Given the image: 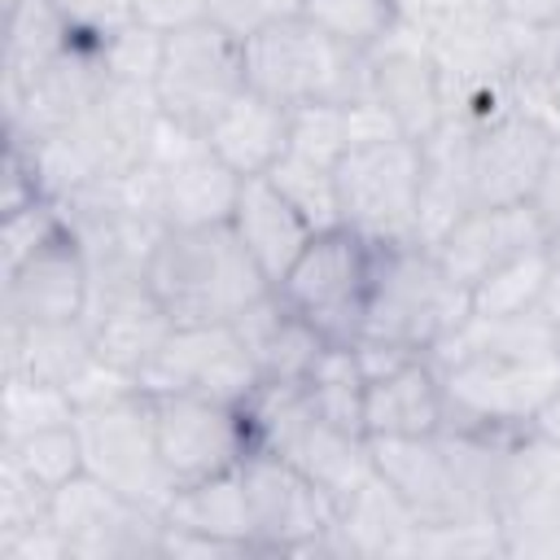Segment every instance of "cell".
Returning <instances> with one entry per match:
<instances>
[{
	"label": "cell",
	"instance_id": "74e56055",
	"mask_svg": "<svg viewBox=\"0 0 560 560\" xmlns=\"http://www.w3.org/2000/svg\"><path fill=\"white\" fill-rule=\"evenodd\" d=\"M411 556H508L494 516H451L416 525Z\"/></svg>",
	"mask_w": 560,
	"mask_h": 560
},
{
	"label": "cell",
	"instance_id": "836d02e7",
	"mask_svg": "<svg viewBox=\"0 0 560 560\" xmlns=\"http://www.w3.org/2000/svg\"><path fill=\"white\" fill-rule=\"evenodd\" d=\"M267 179L293 201V210L315 228V232H328V228H341V210H337V179H332V166H319L302 153H280V162L267 171Z\"/></svg>",
	"mask_w": 560,
	"mask_h": 560
},
{
	"label": "cell",
	"instance_id": "ee69618b",
	"mask_svg": "<svg viewBox=\"0 0 560 560\" xmlns=\"http://www.w3.org/2000/svg\"><path fill=\"white\" fill-rule=\"evenodd\" d=\"M0 560H70L66 556V542L48 521H35L26 529H13V534H0Z\"/></svg>",
	"mask_w": 560,
	"mask_h": 560
},
{
	"label": "cell",
	"instance_id": "ba28073f",
	"mask_svg": "<svg viewBox=\"0 0 560 560\" xmlns=\"http://www.w3.org/2000/svg\"><path fill=\"white\" fill-rule=\"evenodd\" d=\"M245 88V44L210 18L166 35L153 92L171 122L206 131Z\"/></svg>",
	"mask_w": 560,
	"mask_h": 560
},
{
	"label": "cell",
	"instance_id": "277c9868",
	"mask_svg": "<svg viewBox=\"0 0 560 560\" xmlns=\"http://www.w3.org/2000/svg\"><path fill=\"white\" fill-rule=\"evenodd\" d=\"M332 179L341 228L376 249L420 241V140L389 136L350 144L332 166Z\"/></svg>",
	"mask_w": 560,
	"mask_h": 560
},
{
	"label": "cell",
	"instance_id": "7402d4cb",
	"mask_svg": "<svg viewBox=\"0 0 560 560\" xmlns=\"http://www.w3.org/2000/svg\"><path fill=\"white\" fill-rule=\"evenodd\" d=\"M472 140L477 122L455 114H446L420 140V245H438L451 232V223L477 206Z\"/></svg>",
	"mask_w": 560,
	"mask_h": 560
},
{
	"label": "cell",
	"instance_id": "30bf717a",
	"mask_svg": "<svg viewBox=\"0 0 560 560\" xmlns=\"http://www.w3.org/2000/svg\"><path fill=\"white\" fill-rule=\"evenodd\" d=\"M70 560H149L162 556V508H149L92 472L52 490L48 508Z\"/></svg>",
	"mask_w": 560,
	"mask_h": 560
},
{
	"label": "cell",
	"instance_id": "9a60e30c",
	"mask_svg": "<svg viewBox=\"0 0 560 560\" xmlns=\"http://www.w3.org/2000/svg\"><path fill=\"white\" fill-rule=\"evenodd\" d=\"M368 96L389 109L407 140H424L446 118L438 57L407 26V18L368 52Z\"/></svg>",
	"mask_w": 560,
	"mask_h": 560
},
{
	"label": "cell",
	"instance_id": "8fae6325",
	"mask_svg": "<svg viewBox=\"0 0 560 560\" xmlns=\"http://www.w3.org/2000/svg\"><path fill=\"white\" fill-rule=\"evenodd\" d=\"M158 451L175 486L236 472L254 455V429L245 407L201 394H149Z\"/></svg>",
	"mask_w": 560,
	"mask_h": 560
},
{
	"label": "cell",
	"instance_id": "5bb4252c",
	"mask_svg": "<svg viewBox=\"0 0 560 560\" xmlns=\"http://www.w3.org/2000/svg\"><path fill=\"white\" fill-rule=\"evenodd\" d=\"M105 83H109V66H105L101 44L74 39L57 61L31 74L18 96L4 101V136L39 140V136H52L79 122Z\"/></svg>",
	"mask_w": 560,
	"mask_h": 560
},
{
	"label": "cell",
	"instance_id": "c3c4849f",
	"mask_svg": "<svg viewBox=\"0 0 560 560\" xmlns=\"http://www.w3.org/2000/svg\"><path fill=\"white\" fill-rule=\"evenodd\" d=\"M538 311L560 324V236L547 241V284H542V306Z\"/></svg>",
	"mask_w": 560,
	"mask_h": 560
},
{
	"label": "cell",
	"instance_id": "e0dca14e",
	"mask_svg": "<svg viewBox=\"0 0 560 560\" xmlns=\"http://www.w3.org/2000/svg\"><path fill=\"white\" fill-rule=\"evenodd\" d=\"M556 127L525 114V109H508L490 122L477 127L472 140V188H477V206H512V201H529L542 162L551 153Z\"/></svg>",
	"mask_w": 560,
	"mask_h": 560
},
{
	"label": "cell",
	"instance_id": "b9f144b4",
	"mask_svg": "<svg viewBox=\"0 0 560 560\" xmlns=\"http://www.w3.org/2000/svg\"><path fill=\"white\" fill-rule=\"evenodd\" d=\"M302 13V0H210L206 4V18L214 26H223L228 35H236L241 44L284 18H298Z\"/></svg>",
	"mask_w": 560,
	"mask_h": 560
},
{
	"label": "cell",
	"instance_id": "60d3db41",
	"mask_svg": "<svg viewBox=\"0 0 560 560\" xmlns=\"http://www.w3.org/2000/svg\"><path fill=\"white\" fill-rule=\"evenodd\" d=\"M48 508H52V490H44L9 455H0V534L48 521Z\"/></svg>",
	"mask_w": 560,
	"mask_h": 560
},
{
	"label": "cell",
	"instance_id": "681fc988",
	"mask_svg": "<svg viewBox=\"0 0 560 560\" xmlns=\"http://www.w3.org/2000/svg\"><path fill=\"white\" fill-rule=\"evenodd\" d=\"M529 429H534V433H542V438H551V442H560V381H556V389L542 398V407L534 411Z\"/></svg>",
	"mask_w": 560,
	"mask_h": 560
},
{
	"label": "cell",
	"instance_id": "2e32d148",
	"mask_svg": "<svg viewBox=\"0 0 560 560\" xmlns=\"http://www.w3.org/2000/svg\"><path fill=\"white\" fill-rule=\"evenodd\" d=\"M88 262L66 228L48 245H39L26 262L0 276V319L13 324H74L88 311Z\"/></svg>",
	"mask_w": 560,
	"mask_h": 560
},
{
	"label": "cell",
	"instance_id": "d6986e66",
	"mask_svg": "<svg viewBox=\"0 0 560 560\" xmlns=\"http://www.w3.org/2000/svg\"><path fill=\"white\" fill-rule=\"evenodd\" d=\"M162 105L153 83H127V79H109L101 88V96L92 101V109L70 122L79 131V140L88 144L96 171L109 175H127L149 158V144L162 127Z\"/></svg>",
	"mask_w": 560,
	"mask_h": 560
},
{
	"label": "cell",
	"instance_id": "7bdbcfd3",
	"mask_svg": "<svg viewBox=\"0 0 560 560\" xmlns=\"http://www.w3.org/2000/svg\"><path fill=\"white\" fill-rule=\"evenodd\" d=\"M52 9L66 18V26L79 39H92V44H105L109 35L136 22L131 0H52Z\"/></svg>",
	"mask_w": 560,
	"mask_h": 560
},
{
	"label": "cell",
	"instance_id": "8d00e7d4",
	"mask_svg": "<svg viewBox=\"0 0 560 560\" xmlns=\"http://www.w3.org/2000/svg\"><path fill=\"white\" fill-rule=\"evenodd\" d=\"M70 223H66V210L52 201V197H35L9 214H0V276L13 271L18 262H26L39 245H48L52 236H61Z\"/></svg>",
	"mask_w": 560,
	"mask_h": 560
},
{
	"label": "cell",
	"instance_id": "44dd1931",
	"mask_svg": "<svg viewBox=\"0 0 560 560\" xmlns=\"http://www.w3.org/2000/svg\"><path fill=\"white\" fill-rule=\"evenodd\" d=\"M83 328L92 337V350L105 363H114V368H122V372L136 376L158 354V346L166 341V332L175 328V319L158 302V293L149 289V280H136V284L88 293Z\"/></svg>",
	"mask_w": 560,
	"mask_h": 560
},
{
	"label": "cell",
	"instance_id": "52a82bcc",
	"mask_svg": "<svg viewBox=\"0 0 560 560\" xmlns=\"http://www.w3.org/2000/svg\"><path fill=\"white\" fill-rule=\"evenodd\" d=\"M446 429H529L534 411L560 381V359L472 350L438 363Z\"/></svg>",
	"mask_w": 560,
	"mask_h": 560
},
{
	"label": "cell",
	"instance_id": "4fadbf2b",
	"mask_svg": "<svg viewBox=\"0 0 560 560\" xmlns=\"http://www.w3.org/2000/svg\"><path fill=\"white\" fill-rule=\"evenodd\" d=\"M144 162L158 179V210L166 228H210L232 219L241 175L210 149L206 131L162 118Z\"/></svg>",
	"mask_w": 560,
	"mask_h": 560
},
{
	"label": "cell",
	"instance_id": "9c48e42d",
	"mask_svg": "<svg viewBox=\"0 0 560 560\" xmlns=\"http://www.w3.org/2000/svg\"><path fill=\"white\" fill-rule=\"evenodd\" d=\"M74 429L83 446V472L101 477L105 486L149 508H166V499L175 494V481L162 464L158 429H153V398L144 389L74 411Z\"/></svg>",
	"mask_w": 560,
	"mask_h": 560
},
{
	"label": "cell",
	"instance_id": "4dcf8cb0",
	"mask_svg": "<svg viewBox=\"0 0 560 560\" xmlns=\"http://www.w3.org/2000/svg\"><path fill=\"white\" fill-rule=\"evenodd\" d=\"M79 35L66 26V18L52 9V0H18L4 9V52H0V83L4 101L22 92L31 74H39L48 61H57Z\"/></svg>",
	"mask_w": 560,
	"mask_h": 560
},
{
	"label": "cell",
	"instance_id": "bcb514c9",
	"mask_svg": "<svg viewBox=\"0 0 560 560\" xmlns=\"http://www.w3.org/2000/svg\"><path fill=\"white\" fill-rule=\"evenodd\" d=\"M529 206H534L538 223L547 228V236H560V131H556L551 153L542 162V175H538V184L529 192Z\"/></svg>",
	"mask_w": 560,
	"mask_h": 560
},
{
	"label": "cell",
	"instance_id": "603a6c76",
	"mask_svg": "<svg viewBox=\"0 0 560 560\" xmlns=\"http://www.w3.org/2000/svg\"><path fill=\"white\" fill-rule=\"evenodd\" d=\"M363 429L368 438H429L446 429L442 372L429 354L372 376L363 385Z\"/></svg>",
	"mask_w": 560,
	"mask_h": 560
},
{
	"label": "cell",
	"instance_id": "3957f363",
	"mask_svg": "<svg viewBox=\"0 0 560 560\" xmlns=\"http://www.w3.org/2000/svg\"><path fill=\"white\" fill-rule=\"evenodd\" d=\"M245 83L284 109L350 105L368 96V52L337 44L298 13L245 39Z\"/></svg>",
	"mask_w": 560,
	"mask_h": 560
},
{
	"label": "cell",
	"instance_id": "83f0119b",
	"mask_svg": "<svg viewBox=\"0 0 560 560\" xmlns=\"http://www.w3.org/2000/svg\"><path fill=\"white\" fill-rule=\"evenodd\" d=\"M416 525H420L416 512L398 499V490L381 472H372L337 503V538L346 556H363V560L411 556Z\"/></svg>",
	"mask_w": 560,
	"mask_h": 560
},
{
	"label": "cell",
	"instance_id": "ffe728a7",
	"mask_svg": "<svg viewBox=\"0 0 560 560\" xmlns=\"http://www.w3.org/2000/svg\"><path fill=\"white\" fill-rule=\"evenodd\" d=\"M372 442V468L398 490V499L416 512L420 525L468 516L464 490L455 477V459L446 446V433L429 438H368Z\"/></svg>",
	"mask_w": 560,
	"mask_h": 560
},
{
	"label": "cell",
	"instance_id": "5b68a950",
	"mask_svg": "<svg viewBox=\"0 0 560 560\" xmlns=\"http://www.w3.org/2000/svg\"><path fill=\"white\" fill-rule=\"evenodd\" d=\"M254 556H346L337 538V499L298 464L254 451L241 464Z\"/></svg>",
	"mask_w": 560,
	"mask_h": 560
},
{
	"label": "cell",
	"instance_id": "f35d334b",
	"mask_svg": "<svg viewBox=\"0 0 560 560\" xmlns=\"http://www.w3.org/2000/svg\"><path fill=\"white\" fill-rule=\"evenodd\" d=\"M350 149L346 105H298L289 109V153H302L319 166H337Z\"/></svg>",
	"mask_w": 560,
	"mask_h": 560
},
{
	"label": "cell",
	"instance_id": "7dc6e473",
	"mask_svg": "<svg viewBox=\"0 0 560 560\" xmlns=\"http://www.w3.org/2000/svg\"><path fill=\"white\" fill-rule=\"evenodd\" d=\"M512 26H560V0H499Z\"/></svg>",
	"mask_w": 560,
	"mask_h": 560
},
{
	"label": "cell",
	"instance_id": "d4e9b609",
	"mask_svg": "<svg viewBox=\"0 0 560 560\" xmlns=\"http://www.w3.org/2000/svg\"><path fill=\"white\" fill-rule=\"evenodd\" d=\"M402 18L429 44L438 66L490 57L512 39V22L503 18L499 0H411Z\"/></svg>",
	"mask_w": 560,
	"mask_h": 560
},
{
	"label": "cell",
	"instance_id": "7a4b0ae2",
	"mask_svg": "<svg viewBox=\"0 0 560 560\" xmlns=\"http://www.w3.org/2000/svg\"><path fill=\"white\" fill-rule=\"evenodd\" d=\"M472 311V293L442 267L433 245H381L372 267L363 337L433 354Z\"/></svg>",
	"mask_w": 560,
	"mask_h": 560
},
{
	"label": "cell",
	"instance_id": "7c38bea8",
	"mask_svg": "<svg viewBox=\"0 0 560 560\" xmlns=\"http://www.w3.org/2000/svg\"><path fill=\"white\" fill-rule=\"evenodd\" d=\"M258 381L236 324H175L158 354L136 372L144 394H201L236 407H245Z\"/></svg>",
	"mask_w": 560,
	"mask_h": 560
},
{
	"label": "cell",
	"instance_id": "8992f818",
	"mask_svg": "<svg viewBox=\"0 0 560 560\" xmlns=\"http://www.w3.org/2000/svg\"><path fill=\"white\" fill-rule=\"evenodd\" d=\"M372 267H376V245H368L350 228H328L306 241V249L280 276L276 293L302 319H311L332 346H354L368 319Z\"/></svg>",
	"mask_w": 560,
	"mask_h": 560
},
{
	"label": "cell",
	"instance_id": "f6af8a7d",
	"mask_svg": "<svg viewBox=\"0 0 560 560\" xmlns=\"http://www.w3.org/2000/svg\"><path fill=\"white\" fill-rule=\"evenodd\" d=\"M206 4H210V0H131L136 22H144V26L162 31V35L201 22V18H206Z\"/></svg>",
	"mask_w": 560,
	"mask_h": 560
},
{
	"label": "cell",
	"instance_id": "484cf974",
	"mask_svg": "<svg viewBox=\"0 0 560 560\" xmlns=\"http://www.w3.org/2000/svg\"><path fill=\"white\" fill-rule=\"evenodd\" d=\"M228 223L236 228V236L245 241V249L254 254V262L262 267V276L271 284H280V276L293 267V258L315 236V228L293 210V201L267 175L241 179V197H236V210Z\"/></svg>",
	"mask_w": 560,
	"mask_h": 560
},
{
	"label": "cell",
	"instance_id": "ab89813d",
	"mask_svg": "<svg viewBox=\"0 0 560 560\" xmlns=\"http://www.w3.org/2000/svg\"><path fill=\"white\" fill-rule=\"evenodd\" d=\"M162 48H166V35L144 26V22H131L127 31L109 35L101 44L109 79H127V83H153L158 66H162Z\"/></svg>",
	"mask_w": 560,
	"mask_h": 560
},
{
	"label": "cell",
	"instance_id": "f546056e",
	"mask_svg": "<svg viewBox=\"0 0 560 560\" xmlns=\"http://www.w3.org/2000/svg\"><path fill=\"white\" fill-rule=\"evenodd\" d=\"M162 516L179 529L219 538L245 556H254V525H249V503H245V481L241 468L236 472H219L206 481H188L175 486V494L166 499Z\"/></svg>",
	"mask_w": 560,
	"mask_h": 560
},
{
	"label": "cell",
	"instance_id": "ac0fdd59",
	"mask_svg": "<svg viewBox=\"0 0 560 560\" xmlns=\"http://www.w3.org/2000/svg\"><path fill=\"white\" fill-rule=\"evenodd\" d=\"M547 228L538 223L529 201H512V206H472L464 219L451 223V232L433 245L442 267L472 293V284H481L490 271H499L503 262L547 245Z\"/></svg>",
	"mask_w": 560,
	"mask_h": 560
},
{
	"label": "cell",
	"instance_id": "f1b7e54d",
	"mask_svg": "<svg viewBox=\"0 0 560 560\" xmlns=\"http://www.w3.org/2000/svg\"><path fill=\"white\" fill-rule=\"evenodd\" d=\"M96 359L92 337L83 319L74 324H13L0 319V368L4 372H26L52 385H70L88 363Z\"/></svg>",
	"mask_w": 560,
	"mask_h": 560
},
{
	"label": "cell",
	"instance_id": "e575fe53",
	"mask_svg": "<svg viewBox=\"0 0 560 560\" xmlns=\"http://www.w3.org/2000/svg\"><path fill=\"white\" fill-rule=\"evenodd\" d=\"M542 284H547V245L503 262L481 284H472V311L477 315H525V311H538L542 306Z\"/></svg>",
	"mask_w": 560,
	"mask_h": 560
},
{
	"label": "cell",
	"instance_id": "1f68e13d",
	"mask_svg": "<svg viewBox=\"0 0 560 560\" xmlns=\"http://www.w3.org/2000/svg\"><path fill=\"white\" fill-rule=\"evenodd\" d=\"M74 420V402L61 385L26 376V372H4L0 381V442L52 429V424H70Z\"/></svg>",
	"mask_w": 560,
	"mask_h": 560
},
{
	"label": "cell",
	"instance_id": "4316f807",
	"mask_svg": "<svg viewBox=\"0 0 560 560\" xmlns=\"http://www.w3.org/2000/svg\"><path fill=\"white\" fill-rule=\"evenodd\" d=\"M210 149L245 179V175H267L280 153L289 149V109L254 88H245L210 127H206Z\"/></svg>",
	"mask_w": 560,
	"mask_h": 560
},
{
	"label": "cell",
	"instance_id": "d590c367",
	"mask_svg": "<svg viewBox=\"0 0 560 560\" xmlns=\"http://www.w3.org/2000/svg\"><path fill=\"white\" fill-rule=\"evenodd\" d=\"M0 455H9L26 477H35L44 490L66 486L70 477L83 472V446H79V429L70 424H52L13 442H0Z\"/></svg>",
	"mask_w": 560,
	"mask_h": 560
},
{
	"label": "cell",
	"instance_id": "cb8c5ba5",
	"mask_svg": "<svg viewBox=\"0 0 560 560\" xmlns=\"http://www.w3.org/2000/svg\"><path fill=\"white\" fill-rule=\"evenodd\" d=\"M245 350L254 354V368L262 381H276V385H306L311 368L319 363L328 337L302 319L276 289L267 298H258L245 315L232 319Z\"/></svg>",
	"mask_w": 560,
	"mask_h": 560
},
{
	"label": "cell",
	"instance_id": "d6a6232c",
	"mask_svg": "<svg viewBox=\"0 0 560 560\" xmlns=\"http://www.w3.org/2000/svg\"><path fill=\"white\" fill-rule=\"evenodd\" d=\"M302 18L337 44L372 52L402 22V0H302Z\"/></svg>",
	"mask_w": 560,
	"mask_h": 560
},
{
	"label": "cell",
	"instance_id": "f907efd6",
	"mask_svg": "<svg viewBox=\"0 0 560 560\" xmlns=\"http://www.w3.org/2000/svg\"><path fill=\"white\" fill-rule=\"evenodd\" d=\"M407 4H411V0H402V9H407Z\"/></svg>",
	"mask_w": 560,
	"mask_h": 560
},
{
	"label": "cell",
	"instance_id": "6da1fadb",
	"mask_svg": "<svg viewBox=\"0 0 560 560\" xmlns=\"http://www.w3.org/2000/svg\"><path fill=\"white\" fill-rule=\"evenodd\" d=\"M144 280L175 324H232L276 289L232 223L166 228Z\"/></svg>",
	"mask_w": 560,
	"mask_h": 560
}]
</instances>
